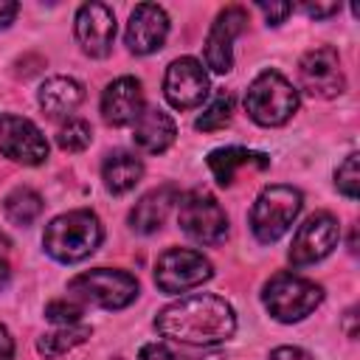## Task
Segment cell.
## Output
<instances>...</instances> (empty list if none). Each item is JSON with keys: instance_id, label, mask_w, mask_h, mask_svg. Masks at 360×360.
Masks as SVG:
<instances>
[{"instance_id": "obj_7", "label": "cell", "mask_w": 360, "mask_h": 360, "mask_svg": "<svg viewBox=\"0 0 360 360\" xmlns=\"http://www.w3.org/2000/svg\"><path fill=\"white\" fill-rule=\"evenodd\" d=\"M177 222L183 233L200 245H219L228 236V217L222 205L202 188L186 191L177 200Z\"/></svg>"}, {"instance_id": "obj_11", "label": "cell", "mask_w": 360, "mask_h": 360, "mask_svg": "<svg viewBox=\"0 0 360 360\" xmlns=\"http://www.w3.org/2000/svg\"><path fill=\"white\" fill-rule=\"evenodd\" d=\"M163 96L174 110H194L208 96V73L194 56H180L166 68Z\"/></svg>"}, {"instance_id": "obj_28", "label": "cell", "mask_w": 360, "mask_h": 360, "mask_svg": "<svg viewBox=\"0 0 360 360\" xmlns=\"http://www.w3.org/2000/svg\"><path fill=\"white\" fill-rule=\"evenodd\" d=\"M138 360H188V357H183V354L172 352L166 343H146V346L141 349Z\"/></svg>"}, {"instance_id": "obj_32", "label": "cell", "mask_w": 360, "mask_h": 360, "mask_svg": "<svg viewBox=\"0 0 360 360\" xmlns=\"http://www.w3.org/2000/svg\"><path fill=\"white\" fill-rule=\"evenodd\" d=\"M14 357V340H11V332L0 323V360H11Z\"/></svg>"}, {"instance_id": "obj_22", "label": "cell", "mask_w": 360, "mask_h": 360, "mask_svg": "<svg viewBox=\"0 0 360 360\" xmlns=\"http://www.w3.org/2000/svg\"><path fill=\"white\" fill-rule=\"evenodd\" d=\"M87 338H90V326L87 323H68V326H59V329L42 335L37 340V349L45 357H62L70 349H76L79 343H84Z\"/></svg>"}, {"instance_id": "obj_10", "label": "cell", "mask_w": 360, "mask_h": 360, "mask_svg": "<svg viewBox=\"0 0 360 360\" xmlns=\"http://www.w3.org/2000/svg\"><path fill=\"white\" fill-rule=\"evenodd\" d=\"M0 152L14 163L39 166L48 158V141L34 121L3 112L0 115Z\"/></svg>"}, {"instance_id": "obj_3", "label": "cell", "mask_w": 360, "mask_h": 360, "mask_svg": "<svg viewBox=\"0 0 360 360\" xmlns=\"http://www.w3.org/2000/svg\"><path fill=\"white\" fill-rule=\"evenodd\" d=\"M304 197L292 186H267L250 208V231L262 245L278 242L301 214Z\"/></svg>"}, {"instance_id": "obj_29", "label": "cell", "mask_w": 360, "mask_h": 360, "mask_svg": "<svg viewBox=\"0 0 360 360\" xmlns=\"http://www.w3.org/2000/svg\"><path fill=\"white\" fill-rule=\"evenodd\" d=\"M259 11L267 17L270 25H278V22L287 20V14L292 11V6L290 3H259Z\"/></svg>"}, {"instance_id": "obj_9", "label": "cell", "mask_w": 360, "mask_h": 360, "mask_svg": "<svg viewBox=\"0 0 360 360\" xmlns=\"http://www.w3.org/2000/svg\"><path fill=\"white\" fill-rule=\"evenodd\" d=\"M338 239H340L338 219L326 211H318V214L307 217L304 225H298L287 256H290L292 267H307V264H315V262L326 259L335 250Z\"/></svg>"}, {"instance_id": "obj_30", "label": "cell", "mask_w": 360, "mask_h": 360, "mask_svg": "<svg viewBox=\"0 0 360 360\" xmlns=\"http://www.w3.org/2000/svg\"><path fill=\"white\" fill-rule=\"evenodd\" d=\"M301 11L312 20H323V17H332L340 11V3H304Z\"/></svg>"}, {"instance_id": "obj_16", "label": "cell", "mask_w": 360, "mask_h": 360, "mask_svg": "<svg viewBox=\"0 0 360 360\" xmlns=\"http://www.w3.org/2000/svg\"><path fill=\"white\" fill-rule=\"evenodd\" d=\"M143 112V90L141 82L132 76H121L104 87L101 96V115L110 127H127L135 124Z\"/></svg>"}, {"instance_id": "obj_6", "label": "cell", "mask_w": 360, "mask_h": 360, "mask_svg": "<svg viewBox=\"0 0 360 360\" xmlns=\"http://www.w3.org/2000/svg\"><path fill=\"white\" fill-rule=\"evenodd\" d=\"M68 290H70V298L90 301L104 309H124L138 298V278L129 276L127 270L96 267L70 278Z\"/></svg>"}, {"instance_id": "obj_23", "label": "cell", "mask_w": 360, "mask_h": 360, "mask_svg": "<svg viewBox=\"0 0 360 360\" xmlns=\"http://www.w3.org/2000/svg\"><path fill=\"white\" fill-rule=\"evenodd\" d=\"M3 211H6L8 222H14V225H31L42 214V197L34 188H28V186H17L14 191L6 194Z\"/></svg>"}, {"instance_id": "obj_25", "label": "cell", "mask_w": 360, "mask_h": 360, "mask_svg": "<svg viewBox=\"0 0 360 360\" xmlns=\"http://www.w3.org/2000/svg\"><path fill=\"white\" fill-rule=\"evenodd\" d=\"M90 141H93V129L82 118H68V124H62L56 132V143L62 152H82L90 146Z\"/></svg>"}, {"instance_id": "obj_12", "label": "cell", "mask_w": 360, "mask_h": 360, "mask_svg": "<svg viewBox=\"0 0 360 360\" xmlns=\"http://www.w3.org/2000/svg\"><path fill=\"white\" fill-rule=\"evenodd\" d=\"M298 76H301L304 90L315 98H335L346 87V76H343V68H340L335 48L307 51L298 62Z\"/></svg>"}, {"instance_id": "obj_2", "label": "cell", "mask_w": 360, "mask_h": 360, "mask_svg": "<svg viewBox=\"0 0 360 360\" xmlns=\"http://www.w3.org/2000/svg\"><path fill=\"white\" fill-rule=\"evenodd\" d=\"M101 239H104L101 219L93 211L79 208V211L59 214L45 225L42 248L51 259L62 264H73V262L87 259L101 245Z\"/></svg>"}, {"instance_id": "obj_21", "label": "cell", "mask_w": 360, "mask_h": 360, "mask_svg": "<svg viewBox=\"0 0 360 360\" xmlns=\"http://www.w3.org/2000/svg\"><path fill=\"white\" fill-rule=\"evenodd\" d=\"M101 177H104V186L112 191V194H127L132 191L141 177H143V163L132 155V152H124V149H115L107 155L104 166H101Z\"/></svg>"}, {"instance_id": "obj_31", "label": "cell", "mask_w": 360, "mask_h": 360, "mask_svg": "<svg viewBox=\"0 0 360 360\" xmlns=\"http://www.w3.org/2000/svg\"><path fill=\"white\" fill-rule=\"evenodd\" d=\"M267 360H312V354L298 349V346H278V349L270 352Z\"/></svg>"}, {"instance_id": "obj_4", "label": "cell", "mask_w": 360, "mask_h": 360, "mask_svg": "<svg viewBox=\"0 0 360 360\" xmlns=\"http://www.w3.org/2000/svg\"><path fill=\"white\" fill-rule=\"evenodd\" d=\"M245 110L262 127H281L298 110V90L278 70H264L248 87Z\"/></svg>"}, {"instance_id": "obj_15", "label": "cell", "mask_w": 360, "mask_h": 360, "mask_svg": "<svg viewBox=\"0 0 360 360\" xmlns=\"http://www.w3.org/2000/svg\"><path fill=\"white\" fill-rule=\"evenodd\" d=\"M169 34V14L155 3H138L127 22V48L138 56L163 48Z\"/></svg>"}, {"instance_id": "obj_19", "label": "cell", "mask_w": 360, "mask_h": 360, "mask_svg": "<svg viewBox=\"0 0 360 360\" xmlns=\"http://www.w3.org/2000/svg\"><path fill=\"white\" fill-rule=\"evenodd\" d=\"M174 200H177V191L172 186H163V188H155V191L143 194L135 202V208L129 211L132 231H138V233H155L166 222L169 208L174 205Z\"/></svg>"}, {"instance_id": "obj_8", "label": "cell", "mask_w": 360, "mask_h": 360, "mask_svg": "<svg viewBox=\"0 0 360 360\" xmlns=\"http://www.w3.org/2000/svg\"><path fill=\"white\" fill-rule=\"evenodd\" d=\"M211 276H214L211 262L191 248H169L166 253H160L155 264V284L169 295L194 290Z\"/></svg>"}, {"instance_id": "obj_27", "label": "cell", "mask_w": 360, "mask_h": 360, "mask_svg": "<svg viewBox=\"0 0 360 360\" xmlns=\"http://www.w3.org/2000/svg\"><path fill=\"white\" fill-rule=\"evenodd\" d=\"M45 318L53 321L56 326H68V323H79L82 318V304L73 298H56L45 307Z\"/></svg>"}, {"instance_id": "obj_24", "label": "cell", "mask_w": 360, "mask_h": 360, "mask_svg": "<svg viewBox=\"0 0 360 360\" xmlns=\"http://www.w3.org/2000/svg\"><path fill=\"white\" fill-rule=\"evenodd\" d=\"M231 112H233V96L231 93H217V98L202 110V115L197 118V129L200 132H217L222 129L228 121H231Z\"/></svg>"}, {"instance_id": "obj_13", "label": "cell", "mask_w": 360, "mask_h": 360, "mask_svg": "<svg viewBox=\"0 0 360 360\" xmlns=\"http://www.w3.org/2000/svg\"><path fill=\"white\" fill-rule=\"evenodd\" d=\"M245 22H248V14L239 6L222 8L211 22V31L205 37V65L214 73H228L233 68V39L242 34Z\"/></svg>"}, {"instance_id": "obj_26", "label": "cell", "mask_w": 360, "mask_h": 360, "mask_svg": "<svg viewBox=\"0 0 360 360\" xmlns=\"http://www.w3.org/2000/svg\"><path fill=\"white\" fill-rule=\"evenodd\" d=\"M335 186L343 197L357 200V188H360V172H357V155H346V160L338 166L335 172Z\"/></svg>"}, {"instance_id": "obj_18", "label": "cell", "mask_w": 360, "mask_h": 360, "mask_svg": "<svg viewBox=\"0 0 360 360\" xmlns=\"http://www.w3.org/2000/svg\"><path fill=\"white\" fill-rule=\"evenodd\" d=\"M82 98H84V87L68 76L45 79L39 87V107L45 110L48 118H68L82 104Z\"/></svg>"}, {"instance_id": "obj_20", "label": "cell", "mask_w": 360, "mask_h": 360, "mask_svg": "<svg viewBox=\"0 0 360 360\" xmlns=\"http://www.w3.org/2000/svg\"><path fill=\"white\" fill-rule=\"evenodd\" d=\"M245 166H256V169H267L270 158L264 152H253L245 146H225V149H214L208 155V169L214 174V180L219 186H231L236 172Z\"/></svg>"}, {"instance_id": "obj_1", "label": "cell", "mask_w": 360, "mask_h": 360, "mask_svg": "<svg viewBox=\"0 0 360 360\" xmlns=\"http://www.w3.org/2000/svg\"><path fill=\"white\" fill-rule=\"evenodd\" d=\"M155 329L177 343L214 346L236 332V315L225 298L211 292H194L163 307L155 318Z\"/></svg>"}, {"instance_id": "obj_14", "label": "cell", "mask_w": 360, "mask_h": 360, "mask_svg": "<svg viewBox=\"0 0 360 360\" xmlns=\"http://www.w3.org/2000/svg\"><path fill=\"white\" fill-rule=\"evenodd\" d=\"M76 39L87 56L104 59L115 39V14L104 3H84L76 11Z\"/></svg>"}, {"instance_id": "obj_17", "label": "cell", "mask_w": 360, "mask_h": 360, "mask_svg": "<svg viewBox=\"0 0 360 360\" xmlns=\"http://www.w3.org/2000/svg\"><path fill=\"white\" fill-rule=\"evenodd\" d=\"M174 135H177V129H174L172 115L163 112V110H158V107H149V110L143 107V112L132 124V141L143 152H149V155L166 152L174 143Z\"/></svg>"}, {"instance_id": "obj_34", "label": "cell", "mask_w": 360, "mask_h": 360, "mask_svg": "<svg viewBox=\"0 0 360 360\" xmlns=\"http://www.w3.org/2000/svg\"><path fill=\"white\" fill-rule=\"evenodd\" d=\"M343 326H346V338H357V309L352 307L349 312H346V318H343Z\"/></svg>"}, {"instance_id": "obj_35", "label": "cell", "mask_w": 360, "mask_h": 360, "mask_svg": "<svg viewBox=\"0 0 360 360\" xmlns=\"http://www.w3.org/2000/svg\"><path fill=\"white\" fill-rule=\"evenodd\" d=\"M8 278H11V267H8L6 259H0V290L8 284Z\"/></svg>"}, {"instance_id": "obj_5", "label": "cell", "mask_w": 360, "mask_h": 360, "mask_svg": "<svg viewBox=\"0 0 360 360\" xmlns=\"http://www.w3.org/2000/svg\"><path fill=\"white\" fill-rule=\"evenodd\" d=\"M262 301H264V309L276 321L292 323V321H301L309 312H315V307L323 301V287L309 278L292 276V273H276L264 284Z\"/></svg>"}, {"instance_id": "obj_33", "label": "cell", "mask_w": 360, "mask_h": 360, "mask_svg": "<svg viewBox=\"0 0 360 360\" xmlns=\"http://www.w3.org/2000/svg\"><path fill=\"white\" fill-rule=\"evenodd\" d=\"M17 11H20V6H17V3L0 0V28H8V25H11V20L17 17Z\"/></svg>"}]
</instances>
